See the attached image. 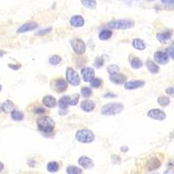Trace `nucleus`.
Returning <instances> with one entry per match:
<instances>
[{"label":"nucleus","mask_w":174,"mask_h":174,"mask_svg":"<svg viewBox=\"0 0 174 174\" xmlns=\"http://www.w3.org/2000/svg\"><path fill=\"white\" fill-rule=\"evenodd\" d=\"M160 165V161L157 158H152V159H151L150 160L148 161V163H147L146 165V168L149 171H152V170L158 169Z\"/></svg>","instance_id":"obj_19"},{"label":"nucleus","mask_w":174,"mask_h":174,"mask_svg":"<svg viewBox=\"0 0 174 174\" xmlns=\"http://www.w3.org/2000/svg\"><path fill=\"white\" fill-rule=\"evenodd\" d=\"M81 93H82V95L84 97H85V98H88V97H90L92 95V90L89 88V87H83L82 89H81Z\"/></svg>","instance_id":"obj_33"},{"label":"nucleus","mask_w":174,"mask_h":174,"mask_svg":"<svg viewBox=\"0 0 174 174\" xmlns=\"http://www.w3.org/2000/svg\"><path fill=\"white\" fill-rule=\"evenodd\" d=\"M78 98H79V96L77 94H74L70 97V106H76L78 104Z\"/></svg>","instance_id":"obj_35"},{"label":"nucleus","mask_w":174,"mask_h":174,"mask_svg":"<svg viewBox=\"0 0 174 174\" xmlns=\"http://www.w3.org/2000/svg\"><path fill=\"white\" fill-rule=\"evenodd\" d=\"M9 67L11 69H14V70H18L21 67V65H14V64H9Z\"/></svg>","instance_id":"obj_42"},{"label":"nucleus","mask_w":174,"mask_h":174,"mask_svg":"<svg viewBox=\"0 0 174 174\" xmlns=\"http://www.w3.org/2000/svg\"><path fill=\"white\" fill-rule=\"evenodd\" d=\"M59 164L55 162V161H51V162H49L48 165H47V170L48 172H56L59 171Z\"/></svg>","instance_id":"obj_26"},{"label":"nucleus","mask_w":174,"mask_h":174,"mask_svg":"<svg viewBox=\"0 0 174 174\" xmlns=\"http://www.w3.org/2000/svg\"><path fill=\"white\" fill-rule=\"evenodd\" d=\"M37 124L39 131L44 133H50L55 127L54 120L47 116H44L37 119Z\"/></svg>","instance_id":"obj_1"},{"label":"nucleus","mask_w":174,"mask_h":174,"mask_svg":"<svg viewBox=\"0 0 174 174\" xmlns=\"http://www.w3.org/2000/svg\"><path fill=\"white\" fill-rule=\"evenodd\" d=\"M121 151H128V147L127 146H122L121 147Z\"/></svg>","instance_id":"obj_44"},{"label":"nucleus","mask_w":174,"mask_h":174,"mask_svg":"<svg viewBox=\"0 0 174 174\" xmlns=\"http://www.w3.org/2000/svg\"><path fill=\"white\" fill-rule=\"evenodd\" d=\"M67 174H82V170L74 165H70L66 169Z\"/></svg>","instance_id":"obj_29"},{"label":"nucleus","mask_w":174,"mask_h":174,"mask_svg":"<svg viewBox=\"0 0 174 174\" xmlns=\"http://www.w3.org/2000/svg\"><path fill=\"white\" fill-rule=\"evenodd\" d=\"M78 164L82 166L84 169H92L94 166L93 161L86 156H82L78 159Z\"/></svg>","instance_id":"obj_12"},{"label":"nucleus","mask_w":174,"mask_h":174,"mask_svg":"<svg viewBox=\"0 0 174 174\" xmlns=\"http://www.w3.org/2000/svg\"><path fill=\"white\" fill-rule=\"evenodd\" d=\"M71 45H72V47L75 51V53H77L78 55H81L83 53H85L86 46H85V43L83 41L82 39L74 38L71 41Z\"/></svg>","instance_id":"obj_6"},{"label":"nucleus","mask_w":174,"mask_h":174,"mask_svg":"<svg viewBox=\"0 0 174 174\" xmlns=\"http://www.w3.org/2000/svg\"><path fill=\"white\" fill-rule=\"evenodd\" d=\"M111 36H112V32H111L109 30H103L99 33L98 37L100 40H108Z\"/></svg>","instance_id":"obj_25"},{"label":"nucleus","mask_w":174,"mask_h":174,"mask_svg":"<svg viewBox=\"0 0 174 174\" xmlns=\"http://www.w3.org/2000/svg\"><path fill=\"white\" fill-rule=\"evenodd\" d=\"M154 59L158 64H165L169 62V56L164 51H157L154 55Z\"/></svg>","instance_id":"obj_10"},{"label":"nucleus","mask_w":174,"mask_h":174,"mask_svg":"<svg viewBox=\"0 0 174 174\" xmlns=\"http://www.w3.org/2000/svg\"><path fill=\"white\" fill-rule=\"evenodd\" d=\"M101 85H102V80L100 78H92V80L91 81V85L94 88H98L101 86Z\"/></svg>","instance_id":"obj_34"},{"label":"nucleus","mask_w":174,"mask_h":174,"mask_svg":"<svg viewBox=\"0 0 174 174\" xmlns=\"http://www.w3.org/2000/svg\"><path fill=\"white\" fill-rule=\"evenodd\" d=\"M37 26H38V24L37 23H34V22H29V23L24 24L23 25H21L18 29V33H24V32L34 31V30L37 29Z\"/></svg>","instance_id":"obj_11"},{"label":"nucleus","mask_w":174,"mask_h":174,"mask_svg":"<svg viewBox=\"0 0 174 174\" xmlns=\"http://www.w3.org/2000/svg\"><path fill=\"white\" fill-rule=\"evenodd\" d=\"M131 65H132V67L134 69H139L142 67L143 62L141 61V59H140L139 58L135 57V58H133V59H132V61H131Z\"/></svg>","instance_id":"obj_27"},{"label":"nucleus","mask_w":174,"mask_h":174,"mask_svg":"<svg viewBox=\"0 0 174 174\" xmlns=\"http://www.w3.org/2000/svg\"><path fill=\"white\" fill-rule=\"evenodd\" d=\"M1 110L3 111L5 113H11L15 108H14V104L11 100L5 101L2 106H1Z\"/></svg>","instance_id":"obj_17"},{"label":"nucleus","mask_w":174,"mask_h":174,"mask_svg":"<svg viewBox=\"0 0 174 174\" xmlns=\"http://www.w3.org/2000/svg\"><path fill=\"white\" fill-rule=\"evenodd\" d=\"M119 67L117 65V64H110L108 67H107V72L108 73L111 75V74H115L119 72Z\"/></svg>","instance_id":"obj_30"},{"label":"nucleus","mask_w":174,"mask_h":174,"mask_svg":"<svg viewBox=\"0 0 174 174\" xmlns=\"http://www.w3.org/2000/svg\"><path fill=\"white\" fill-rule=\"evenodd\" d=\"M70 105V96L62 97L59 101V106L61 110H65Z\"/></svg>","instance_id":"obj_21"},{"label":"nucleus","mask_w":174,"mask_h":174,"mask_svg":"<svg viewBox=\"0 0 174 174\" xmlns=\"http://www.w3.org/2000/svg\"><path fill=\"white\" fill-rule=\"evenodd\" d=\"M103 64H104V61L101 59H99V58H98L96 61H95V66L98 67V68H100L101 66L103 65Z\"/></svg>","instance_id":"obj_38"},{"label":"nucleus","mask_w":174,"mask_h":174,"mask_svg":"<svg viewBox=\"0 0 174 174\" xmlns=\"http://www.w3.org/2000/svg\"><path fill=\"white\" fill-rule=\"evenodd\" d=\"M50 86L57 92H63L67 89L68 85H67V82L64 78H57V79H53L50 83Z\"/></svg>","instance_id":"obj_5"},{"label":"nucleus","mask_w":174,"mask_h":174,"mask_svg":"<svg viewBox=\"0 0 174 174\" xmlns=\"http://www.w3.org/2000/svg\"><path fill=\"white\" fill-rule=\"evenodd\" d=\"M104 97H105V98H111H111H115L116 95H113L112 93H107L106 95H104Z\"/></svg>","instance_id":"obj_43"},{"label":"nucleus","mask_w":174,"mask_h":174,"mask_svg":"<svg viewBox=\"0 0 174 174\" xmlns=\"http://www.w3.org/2000/svg\"><path fill=\"white\" fill-rule=\"evenodd\" d=\"M157 38L161 43H165L172 38V32H165L157 34Z\"/></svg>","instance_id":"obj_20"},{"label":"nucleus","mask_w":174,"mask_h":174,"mask_svg":"<svg viewBox=\"0 0 174 174\" xmlns=\"http://www.w3.org/2000/svg\"><path fill=\"white\" fill-rule=\"evenodd\" d=\"M4 167H5V165H4V164L2 163V162H0V172L4 170Z\"/></svg>","instance_id":"obj_45"},{"label":"nucleus","mask_w":174,"mask_h":174,"mask_svg":"<svg viewBox=\"0 0 174 174\" xmlns=\"http://www.w3.org/2000/svg\"><path fill=\"white\" fill-rule=\"evenodd\" d=\"M61 57L59 55H53L51 56L50 58V59H49V62H50V64H52V65H57V64H59L61 62Z\"/></svg>","instance_id":"obj_32"},{"label":"nucleus","mask_w":174,"mask_h":174,"mask_svg":"<svg viewBox=\"0 0 174 174\" xmlns=\"http://www.w3.org/2000/svg\"><path fill=\"white\" fill-rule=\"evenodd\" d=\"M158 103L162 106H167L170 104V98L165 96L160 97L158 98Z\"/></svg>","instance_id":"obj_31"},{"label":"nucleus","mask_w":174,"mask_h":174,"mask_svg":"<svg viewBox=\"0 0 174 174\" xmlns=\"http://www.w3.org/2000/svg\"><path fill=\"white\" fill-rule=\"evenodd\" d=\"M95 103L93 101L91 100H85L83 101L81 103V108H82L83 111H86V112H90V111H92L95 108Z\"/></svg>","instance_id":"obj_18"},{"label":"nucleus","mask_w":174,"mask_h":174,"mask_svg":"<svg viewBox=\"0 0 174 174\" xmlns=\"http://www.w3.org/2000/svg\"><path fill=\"white\" fill-rule=\"evenodd\" d=\"M165 92L167 94H170V95H173L174 93V89L173 87H169V88H167L166 90H165Z\"/></svg>","instance_id":"obj_39"},{"label":"nucleus","mask_w":174,"mask_h":174,"mask_svg":"<svg viewBox=\"0 0 174 174\" xmlns=\"http://www.w3.org/2000/svg\"><path fill=\"white\" fill-rule=\"evenodd\" d=\"M70 24L73 27H82L83 25L85 24V19L80 15H75V16L71 18Z\"/></svg>","instance_id":"obj_14"},{"label":"nucleus","mask_w":174,"mask_h":174,"mask_svg":"<svg viewBox=\"0 0 174 174\" xmlns=\"http://www.w3.org/2000/svg\"><path fill=\"white\" fill-rule=\"evenodd\" d=\"M124 110V105L121 103H109L102 107L101 113L106 116H114Z\"/></svg>","instance_id":"obj_2"},{"label":"nucleus","mask_w":174,"mask_h":174,"mask_svg":"<svg viewBox=\"0 0 174 174\" xmlns=\"http://www.w3.org/2000/svg\"><path fill=\"white\" fill-rule=\"evenodd\" d=\"M11 114V119L15 121H20L24 119V113L20 111L14 110Z\"/></svg>","instance_id":"obj_28"},{"label":"nucleus","mask_w":174,"mask_h":174,"mask_svg":"<svg viewBox=\"0 0 174 174\" xmlns=\"http://www.w3.org/2000/svg\"><path fill=\"white\" fill-rule=\"evenodd\" d=\"M162 2L165 4V5H172L174 0H162Z\"/></svg>","instance_id":"obj_41"},{"label":"nucleus","mask_w":174,"mask_h":174,"mask_svg":"<svg viewBox=\"0 0 174 174\" xmlns=\"http://www.w3.org/2000/svg\"><path fill=\"white\" fill-rule=\"evenodd\" d=\"M107 26L113 30H125L134 26V21L132 19H115L107 24Z\"/></svg>","instance_id":"obj_3"},{"label":"nucleus","mask_w":174,"mask_h":174,"mask_svg":"<svg viewBox=\"0 0 174 174\" xmlns=\"http://www.w3.org/2000/svg\"><path fill=\"white\" fill-rule=\"evenodd\" d=\"M146 66L148 71H149L150 72H151V73H157V72H159V67L153 61H151V60L146 61Z\"/></svg>","instance_id":"obj_22"},{"label":"nucleus","mask_w":174,"mask_h":174,"mask_svg":"<svg viewBox=\"0 0 174 174\" xmlns=\"http://www.w3.org/2000/svg\"><path fill=\"white\" fill-rule=\"evenodd\" d=\"M166 54L169 56L171 59H173V52H174V46H171L170 47L167 48V50H166Z\"/></svg>","instance_id":"obj_37"},{"label":"nucleus","mask_w":174,"mask_h":174,"mask_svg":"<svg viewBox=\"0 0 174 174\" xmlns=\"http://www.w3.org/2000/svg\"><path fill=\"white\" fill-rule=\"evenodd\" d=\"M35 112L36 113H37V114H43L44 112H45V109H43V108H41V107H37V110L35 111Z\"/></svg>","instance_id":"obj_40"},{"label":"nucleus","mask_w":174,"mask_h":174,"mask_svg":"<svg viewBox=\"0 0 174 174\" xmlns=\"http://www.w3.org/2000/svg\"><path fill=\"white\" fill-rule=\"evenodd\" d=\"M1 91H2V85H0V92H1Z\"/></svg>","instance_id":"obj_47"},{"label":"nucleus","mask_w":174,"mask_h":174,"mask_svg":"<svg viewBox=\"0 0 174 174\" xmlns=\"http://www.w3.org/2000/svg\"><path fill=\"white\" fill-rule=\"evenodd\" d=\"M50 31H51V27L46 28V29L40 30L39 32H36V33H35V35H37V36H44V35H46V34H48Z\"/></svg>","instance_id":"obj_36"},{"label":"nucleus","mask_w":174,"mask_h":174,"mask_svg":"<svg viewBox=\"0 0 174 174\" xmlns=\"http://www.w3.org/2000/svg\"><path fill=\"white\" fill-rule=\"evenodd\" d=\"M81 75H82L84 81H85V82H91L92 80V78H94L95 72H94L93 68L85 67V68L81 70Z\"/></svg>","instance_id":"obj_8"},{"label":"nucleus","mask_w":174,"mask_h":174,"mask_svg":"<svg viewBox=\"0 0 174 174\" xmlns=\"http://www.w3.org/2000/svg\"><path fill=\"white\" fill-rule=\"evenodd\" d=\"M147 1H149V2H152V1H154V0H147Z\"/></svg>","instance_id":"obj_48"},{"label":"nucleus","mask_w":174,"mask_h":174,"mask_svg":"<svg viewBox=\"0 0 174 174\" xmlns=\"http://www.w3.org/2000/svg\"><path fill=\"white\" fill-rule=\"evenodd\" d=\"M82 5L88 9H94L97 6L96 0H81Z\"/></svg>","instance_id":"obj_24"},{"label":"nucleus","mask_w":174,"mask_h":174,"mask_svg":"<svg viewBox=\"0 0 174 174\" xmlns=\"http://www.w3.org/2000/svg\"><path fill=\"white\" fill-rule=\"evenodd\" d=\"M43 104H44L46 107L53 108V107H55L56 105H57V101H56V98L54 97L47 95V96L44 97V98H43Z\"/></svg>","instance_id":"obj_16"},{"label":"nucleus","mask_w":174,"mask_h":174,"mask_svg":"<svg viewBox=\"0 0 174 174\" xmlns=\"http://www.w3.org/2000/svg\"><path fill=\"white\" fill-rule=\"evenodd\" d=\"M147 116L149 118L157 119V120H164L166 117L165 111L159 110V109H152V110L149 111L147 113Z\"/></svg>","instance_id":"obj_9"},{"label":"nucleus","mask_w":174,"mask_h":174,"mask_svg":"<svg viewBox=\"0 0 174 174\" xmlns=\"http://www.w3.org/2000/svg\"><path fill=\"white\" fill-rule=\"evenodd\" d=\"M110 79L111 81H112L115 84H118V85H121V84H124L125 81H126V76L124 75V74L121 73H115V74H111L110 75Z\"/></svg>","instance_id":"obj_15"},{"label":"nucleus","mask_w":174,"mask_h":174,"mask_svg":"<svg viewBox=\"0 0 174 174\" xmlns=\"http://www.w3.org/2000/svg\"><path fill=\"white\" fill-rule=\"evenodd\" d=\"M76 138L79 142L88 144V143H92L94 140L95 136H94V133H92L91 130L81 129L76 133Z\"/></svg>","instance_id":"obj_4"},{"label":"nucleus","mask_w":174,"mask_h":174,"mask_svg":"<svg viewBox=\"0 0 174 174\" xmlns=\"http://www.w3.org/2000/svg\"><path fill=\"white\" fill-rule=\"evenodd\" d=\"M152 174H159V173H152Z\"/></svg>","instance_id":"obj_49"},{"label":"nucleus","mask_w":174,"mask_h":174,"mask_svg":"<svg viewBox=\"0 0 174 174\" xmlns=\"http://www.w3.org/2000/svg\"><path fill=\"white\" fill-rule=\"evenodd\" d=\"M133 46L135 49L139 50H145L146 47V44L144 43V41H143L142 39H139V38H135V39L133 40Z\"/></svg>","instance_id":"obj_23"},{"label":"nucleus","mask_w":174,"mask_h":174,"mask_svg":"<svg viewBox=\"0 0 174 174\" xmlns=\"http://www.w3.org/2000/svg\"><path fill=\"white\" fill-rule=\"evenodd\" d=\"M66 79L72 85L76 86L80 84V78L72 68H67L66 70Z\"/></svg>","instance_id":"obj_7"},{"label":"nucleus","mask_w":174,"mask_h":174,"mask_svg":"<svg viewBox=\"0 0 174 174\" xmlns=\"http://www.w3.org/2000/svg\"><path fill=\"white\" fill-rule=\"evenodd\" d=\"M0 111H1V106H0Z\"/></svg>","instance_id":"obj_50"},{"label":"nucleus","mask_w":174,"mask_h":174,"mask_svg":"<svg viewBox=\"0 0 174 174\" xmlns=\"http://www.w3.org/2000/svg\"><path fill=\"white\" fill-rule=\"evenodd\" d=\"M5 54V51H2V50H0V58L2 57V56Z\"/></svg>","instance_id":"obj_46"},{"label":"nucleus","mask_w":174,"mask_h":174,"mask_svg":"<svg viewBox=\"0 0 174 174\" xmlns=\"http://www.w3.org/2000/svg\"><path fill=\"white\" fill-rule=\"evenodd\" d=\"M146 85L145 81L143 80H134V81H129L124 84V88L127 90H135L137 88H141Z\"/></svg>","instance_id":"obj_13"}]
</instances>
